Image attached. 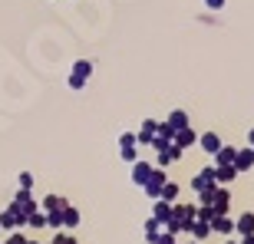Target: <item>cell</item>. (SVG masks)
<instances>
[{
  "instance_id": "1",
  "label": "cell",
  "mask_w": 254,
  "mask_h": 244,
  "mask_svg": "<svg viewBox=\"0 0 254 244\" xmlns=\"http://www.w3.org/2000/svg\"><path fill=\"white\" fill-rule=\"evenodd\" d=\"M86 76H89V63H76V69H73V86H83Z\"/></svg>"
},
{
  "instance_id": "2",
  "label": "cell",
  "mask_w": 254,
  "mask_h": 244,
  "mask_svg": "<svg viewBox=\"0 0 254 244\" xmlns=\"http://www.w3.org/2000/svg\"><path fill=\"white\" fill-rule=\"evenodd\" d=\"M208 7H211V10H221V7H225V0H208Z\"/></svg>"
}]
</instances>
